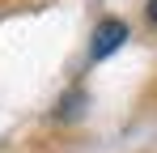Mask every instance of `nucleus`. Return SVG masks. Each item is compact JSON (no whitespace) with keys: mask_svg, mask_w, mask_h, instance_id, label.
Returning <instances> with one entry per match:
<instances>
[{"mask_svg":"<svg viewBox=\"0 0 157 153\" xmlns=\"http://www.w3.org/2000/svg\"><path fill=\"white\" fill-rule=\"evenodd\" d=\"M123 38H128V26L110 17V22H102L98 30H94V47H89V55H94V60H106L110 51L123 47Z\"/></svg>","mask_w":157,"mask_h":153,"instance_id":"f257e3e1","label":"nucleus"},{"mask_svg":"<svg viewBox=\"0 0 157 153\" xmlns=\"http://www.w3.org/2000/svg\"><path fill=\"white\" fill-rule=\"evenodd\" d=\"M149 17H153V22H157V0H149Z\"/></svg>","mask_w":157,"mask_h":153,"instance_id":"f03ea898","label":"nucleus"}]
</instances>
